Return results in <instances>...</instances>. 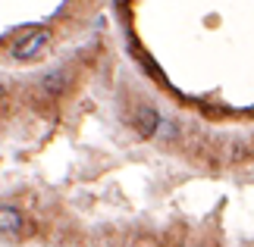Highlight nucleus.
Here are the masks:
<instances>
[{"label":"nucleus","mask_w":254,"mask_h":247,"mask_svg":"<svg viewBox=\"0 0 254 247\" xmlns=\"http://www.w3.org/2000/svg\"><path fill=\"white\" fill-rule=\"evenodd\" d=\"M47 44H51V32L47 28H35V32H28L25 38H19V41L13 44V56L16 60H38L44 50H47Z\"/></svg>","instance_id":"f257e3e1"},{"label":"nucleus","mask_w":254,"mask_h":247,"mask_svg":"<svg viewBox=\"0 0 254 247\" xmlns=\"http://www.w3.org/2000/svg\"><path fill=\"white\" fill-rule=\"evenodd\" d=\"M157 125H160V113L157 110L141 106V110L135 113V128H138L141 138H154V135H157Z\"/></svg>","instance_id":"f03ea898"},{"label":"nucleus","mask_w":254,"mask_h":247,"mask_svg":"<svg viewBox=\"0 0 254 247\" xmlns=\"http://www.w3.org/2000/svg\"><path fill=\"white\" fill-rule=\"evenodd\" d=\"M66 88H69V75H66L63 69H51V72L41 78V91L51 94V97H60Z\"/></svg>","instance_id":"7ed1b4c3"},{"label":"nucleus","mask_w":254,"mask_h":247,"mask_svg":"<svg viewBox=\"0 0 254 247\" xmlns=\"http://www.w3.org/2000/svg\"><path fill=\"white\" fill-rule=\"evenodd\" d=\"M22 229V213L16 206H0V235H16Z\"/></svg>","instance_id":"20e7f679"},{"label":"nucleus","mask_w":254,"mask_h":247,"mask_svg":"<svg viewBox=\"0 0 254 247\" xmlns=\"http://www.w3.org/2000/svg\"><path fill=\"white\" fill-rule=\"evenodd\" d=\"M157 138H163V141H176V138H179V128H176V122L160 119V125H157Z\"/></svg>","instance_id":"39448f33"},{"label":"nucleus","mask_w":254,"mask_h":247,"mask_svg":"<svg viewBox=\"0 0 254 247\" xmlns=\"http://www.w3.org/2000/svg\"><path fill=\"white\" fill-rule=\"evenodd\" d=\"M0 100H3V85H0Z\"/></svg>","instance_id":"423d86ee"}]
</instances>
